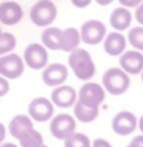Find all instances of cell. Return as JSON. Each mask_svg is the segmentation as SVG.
I'll list each match as a JSON object with an SVG mask.
<instances>
[{
    "label": "cell",
    "instance_id": "cell-13",
    "mask_svg": "<svg viewBox=\"0 0 143 147\" xmlns=\"http://www.w3.org/2000/svg\"><path fill=\"white\" fill-rule=\"evenodd\" d=\"M24 16L22 7L13 0H5L0 3V22L5 26H16Z\"/></svg>",
    "mask_w": 143,
    "mask_h": 147
},
{
    "label": "cell",
    "instance_id": "cell-37",
    "mask_svg": "<svg viewBox=\"0 0 143 147\" xmlns=\"http://www.w3.org/2000/svg\"><path fill=\"white\" fill-rule=\"evenodd\" d=\"M41 147H47V146H44V144H43V146H41Z\"/></svg>",
    "mask_w": 143,
    "mask_h": 147
},
{
    "label": "cell",
    "instance_id": "cell-36",
    "mask_svg": "<svg viewBox=\"0 0 143 147\" xmlns=\"http://www.w3.org/2000/svg\"><path fill=\"white\" fill-rule=\"evenodd\" d=\"M142 82H143V71H142Z\"/></svg>",
    "mask_w": 143,
    "mask_h": 147
},
{
    "label": "cell",
    "instance_id": "cell-31",
    "mask_svg": "<svg viewBox=\"0 0 143 147\" xmlns=\"http://www.w3.org/2000/svg\"><path fill=\"white\" fill-rule=\"evenodd\" d=\"M132 142L135 144V146H138V147H143V134H140V136H135L132 139Z\"/></svg>",
    "mask_w": 143,
    "mask_h": 147
},
{
    "label": "cell",
    "instance_id": "cell-9",
    "mask_svg": "<svg viewBox=\"0 0 143 147\" xmlns=\"http://www.w3.org/2000/svg\"><path fill=\"white\" fill-rule=\"evenodd\" d=\"M76 131V119L69 114H58L51 120V133L57 139H66Z\"/></svg>",
    "mask_w": 143,
    "mask_h": 147
},
{
    "label": "cell",
    "instance_id": "cell-17",
    "mask_svg": "<svg viewBox=\"0 0 143 147\" xmlns=\"http://www.w3.org/2000/svg\"><path fill=\"white\" fill-rule=\"evenodd\" d=\"M132 22V13L124 7H118L110 14V26L115 29V32H123L129 29Z\"/></svg>",
    "mask_w": 143,
    "mask_h": 147
},
{
    "label": "cell",
    "instance_id": "cell-4",
    "mask_svg": "<svg viewBox=\"0 0 143 147\" xmlns=\"http://www.w3.org/2000/svg\"><path fill=\"white\" fill-rule=\"evenodd\" d=\"M24 63L29 65L32 70H44L47 67L49 54L47 49L39 43H32L24 51Z\"/></svg>",
    "mask_w": 143,
    "mask_h": 147
},
{
    "label": "cell",
    "instance_id": "cell-15",
    "mask_svg": "<svg viewBox=\"0 0 143 147\" xmlns=\"http://www.w3.org/2000/svg\"><path fill=\"white\" fill-rule=\"evenodd\" d=\"M104 51L107 52L108 55H121L124 51H126V36L121 32H110L105 33L104 36Z\"/></svg>",
    "mask_w": 143,
    "mask_h": 147
},
{
    "label": "cell",
    "instance_id": "cell-23",
    "mask_svg": "<svg viewBox=\"0 0 143 147\" xmlns=\"http://www.w3.org/2000/svg\"><path fill=\"white\" fill-rule=\"evenodd\" d=\"M127 41L132 45V48H135L137 51L142 52L143 51V27L142 26H137L132 27L127 33Z\"/></svg>",
    "mask_w": 143,
    "mask_h": 147
},
{
    "label": "cell",
    "instance_id": "cell-14",
    "mask_svg": "<svg viewBox=\"0 0 143 147\" xmlns=\"http://www.w3.org/2000/svg\"><path fill=\"white\" fill-rule=\"evenodd\" d=\"M51 101L58 108H69L77 101V92L71 86H58L52 90Z\"/></svg>",
    "mask_w": 143,
    "mask_h": 147
},
{
    "label": "cell",
    "instance_id": "cell-24",
    "mask_svg": "<svg viewBox=\"0 0 143 147\" xmlns=\"http://www.w3.org/2000/svg\"><path fill=\"white\" fill-rule=\"evenodd\" d=\"M14 48H16V38H14V35L13 33L2 32V35H0V55L10 54Z\"/></svg>",
    "mask_w": 143,
    "mask_h": 147
},
{
    "label": "cell",
    "instance_id": "cell-30",
    "mask_svg": "<svg viewBox=\"0 0 143 147\" xmlns=\"http://www.w3.org/2000/svg\"><path fill=\"white\" fill-rule=\"evenodd\" d=\"M5 136H7V128H5V125L0 122V144L3 142Z\"/></svg>",
    "mask_w": 143,
    "mask_h": 147
},
{
    "label": "cell",
    "instance_id": "cell-6",
    "mask_svg": "<svg viewBox=\"0 0 143 147\" xmlns=\"http://www.w3.org/2000/svg\"><path fill=\"white\" fill-rule=\"evenodd\" d=\"M105 33H107V30H105L104 22H101L98 19H90L86 22H83L80 30H79L80 40L83 43H86V45H91V46L99 45L104 40Z\"/></svg>",
    "mask_w": 143,
    "mask_h": 147
},
{
    "label": "cell",
    "instance_id": "cell-25",
    "mask_svg": "<svg viewBox=\"0 0 143 147\" xmlns=\"http://www.w3.org/2000/svg\"><path fill=\"white\" fill-rule=\"evenodd\" d=\"M10 92V82L3 76H0V96H5Z\"/></svg>",
    "mask_w": 143,
    "mask_h": 147
},
{
    "label": "cell",
    "instance_id": "cell-18",
    "mask_svg": "<svg viewBox=\"0 0 143 147\" xmlns=\"http://www.w3.org/2000/svg\"><path fill=\"white\" fill-rule=\"evenodd\" d=\"M41 41L46 49L60 51L61 48V29L58 27H46L41 33Z\"/></svg>",
    "mask_w": 143,
    "mask_h": 147
},
{
    "label": "cell",
    "instance_id": "cell-1",
    "mask_svg": "<svg viewBox=\"0 0 143 147\" xmlns=\"http://www.w3.org/2000/svg\"><path fill=\"white\" fill-rule=\"evenodd\" d=\"M68 63H69V68L72 70V73L76 74V78L80 81H90L96 73L94 62H93L90 52L85 49L77 48L72 52H69Z\"/></svg>",
    "mask_w": 143,
    "mask_h": 147
},
{
    "label": "cell",
    "instance_id": "cell-3",
    "mask_svg": "<svg viewBox=\"0 0 143 147\" xmlns=\"http://www.w3.org/2000/svg\"><path fill=\"white\" fill-rule=\"evenodd\" d=\"M58 11L52 0H38L30 8V19L38 27H49L55 21Z\"/></svg>",
    "mask_w": 143,
    "mask_h": 147
},
{
    "label": "cell",
    "instance_id": "cell-12",
    "mask_svg": "<svg viewBox=\"0 0 143 147\" xmlns=\"http://www.w3.org/2000/svg\"><path fill=\"white\" fill-rule=\"evenodd\" d=\"M68 79V68L63 63H51L43 71V82L51 87L63 86V82Z\"/></svg>",
    "mask_w": 143,
    "mask_h": 147
},
{
    "label": "cell",
    "instance_id": "cell-38",
    "mask_svg": "<svg viewBox=\"0 0 143 147\" xmlns=\"http://www.w3.org/2000/svg\"><path fill=\"white\" fill-rule=\"evenodd\" d=\"M0 35H2V30H0Z\"/></svg>",
    "mask_w": 143,
    "mask_h": 147
},
{
    "label": "cell",
    "instance_id": "cell-22",
    "mask_svg": "<svg viewBox=\"0 0 143 147\" xmlns=\"http://www.w3.org/2000/svg\"><path fill=\"white\" fill-rule=\"evenodd\" d=\"M90 146H91V141L83 133H76L74 131L71 136H68L65 139V147H90Z\"/></svg>",
    "mask_w": 143,
    "mask_h": 147
},
{
    "label": "cell",
    "instance_id": "cell-39",
    "mask_svg": "<svg viewBox=\"0 0 143 147\" xmlns=\"http://www.w3.org/2000/svg\"><path fill=\"white\" fill-rule=\"evenodd\" d=\"M3 2H5V0H3Z\"/></svg>",
    "mask_w": 143,
    "mask_h": 147
},
{
    "label": "cell",
    "instance_id": "cell-7",
    "mask_svg": "<svg viewBox=\"0 0 143 147\" xmlns=\"http://www.w3.org/2000/svg\"><path fill=\"white\" fill-rule=\"evenodd\" d=\"M105 98V90L102 86L96 82H86L80 87L79 95H77V101L83 103L86 106H93V108H99L101 103Z\"/></svg>",
    "mask_w": 143,
    "mask_h": 147
},
{
    "label": "cell",
    "instance_id": "cell-33",
    "mask_svg": "<svg viewBox=\"0 0 143 147\" xmlns=\"http://www.w3.org/2000/svg\"><path fill=\"white\" fill-rule=\"evenodd\" d=\"M137 127H138V128H140V131L143 133V115H142L140 119H137Z\"/></svg>",
    "mask_w": 143,
    "mask_h": 147
},
{
    "label": "cell",
    "instance_id": "cell-20",
    "mask_svg": "<svg viewBox=\"0 0 143 147\" xmlns=\"http://www.w3.org/2000/svg\"><path fill=\"white\" fill-rule=\"evenodd\" d=\"M74 115L82 123H90V122L98 119L99 108H93V106H86L80 101H76L74 103Z\"/></svg>",
    "mask_w": 143,
    "mask_h": 147
},
{
    "label": "cell",
    "instance_id": "cell-28",
    "mask_svg": "<svg viewBox=\"0 0 143 147\" xmlns=\"http://www.w3.org/2000/svg\"><path fill=\"white\" fill-rule=\"evenodd\" d=\"M90 147H112V144L108 142L107 139L99 138V139H94V142H91V146H90Z\"/></svg>",
    "mask_w": 143,
    "mask_h": 147
},
{
    "label": "cell",
    "instance_id": "cell-11",
    "mask_svg": "<svg viewBox=\"0 0 143 147\" xmlns=\"http://www.w3.org/2000/svg\"><path fill=\"white\" fill-rule=\"evenodd\" d=\"M120 67L126 74H140L143 71V54L140 51H124L120 55Z\"/></svg>",
    "mask_w": 143,
    "mask_h": 147
},
{
    "label": "cell",
    "instance_id": "cell-16",
    "mask_svg": "<svg viewBox=\"0 0 143 147\" xmlns=\"http://www.w3.org/2000/svg\"><path fill=\"white\" fill-rule=\"evenodd\" d=\"M10 134L16 139H21L22 136H25L29 131L33 130V120L25 114H19L16 117H13V120L10 122Z\"/></svg>",
    "mask_w": 143,
    "mask_h": 147
},
{
    "label": "cell",
    "instance_id": "cell-32",
    "mask_svg": "<svg viewBox=\"0 0 143 147\" xmlns=\"http://www.w3.org/2000/svg\"><path fill=\"white\" fill-rule=\"evenodd\" d=\"M96 3H99V5H102V7H107V5H110L113 0H94Z\"/></svg>",
    "mask_w": 143,
    "mask_h": 147
},
{
    "label": "cell",
    "instance_id": "cell-8",
    "mask_svg": "<svg viewBox=\"0 0 143 147\" xmlns=\"http://www.w3.org/2000/svg\"><path fill=\"white\" fill-rule=\"evenodd\" d=\"M29 117L33 122H46L54 117V105L44 96L33 98L29 105Z\"/></svg>",
    "mask_w": 143,
    "mask_h": 147
},
{
    "label": "cell",
    "instance_id": "cell-26",
    "mask_svg": "<svg viewBox=\"0 0 143 147\" xmlns=\"http://www.w3.org/2000/svg\"><path fill=\"white\" fill-rule=\"evenodd\" d=\"M118 2H120L124 8H127V10H129V8H137L143 2V0H118Z\"/></svg>",
    "mask_w": 143,
    "mask_h": 147
},
{
    "label": "cell",
    "instance_id": "cell-10",
    "mask_svg": "<svg viewBox=\"0 0 143 147\" xmlns=\"http://www.w3.org/2000/svg\"><path fill=\"white\" fill-rule=\"evenodd\" d=\"M112 128L120 136L132 134L137 128V117L130 111H120L112 120Z\"/></svg>",
    "mask_w": 143,
    "mask_h": 147
},
{
    "label": "cell",
    "instance_id": "cell-21",
    "mask_svg": "<svg viewBox=\"0 0 143 147\" xmlns=\"http://www.w3.org/2000/svg\"><path fill=\"white\" fill-rule=\"evenodd\" d=\"M19 144H21V147H41L44 142H43L41 133H39V131H36L35 128H33V130L29 131L25 136L21 138Z\"/></svg>",
    "mask_w": 143,
    "mask_h": 147
},
{
    "label": "cell",
    "instance_id": "cell-34",
    "mask_svg": "<svg viewBox=\"0 0 143 147\" xmlns=\"http://www.w3.org/2000/svg\"><path fill=\"white\" fill-rule=\"evenodd\" d=\"M0 147H17L16 144H11V142H7V144H0Z\"/></svg>",
    "mask_w": 143,
    "mask_h": 147
},
{
    "label": "cell",
    "instance_id": "cell-27",
    "mask_svg": "<svg viewBox=\"0 0 143 147\" xmlns=\"http://www.w3.org/2000/svg\"><path fill=\"white\" fill-rule=\"evenodd\" d=\"M135 19H137V22L143 27V2L137 7V10H135Z\"/></svg>",
    "mask_w": 143,
    "mask_h": 147
},
{
    "label": "cell",
    "instance_id": "cell-5",
    "mask_svg": "<svg viewBox=\"0 0 143 147\" xmlns=\"http://www.w3.org/2000/svg\"><path fill=\"white\" fill-rule=\"evenodd\" d=\"M25 63H24L22 57L17 54H5L0 55V76H3L5 79H17L22 76Z\"/></svg>",
    "mask_w": 143,
    "mask_h": 147
},
{
    "label": "cell",
    "instance_id": "cell-29",
    "mask_svg": "<svg viewBox=\"0 0 143 147\" xmlns=\"http://www.w3.org/2000/svg\"><path fill=\"white\" fill-rule=\"evenodd\" d=\"M93 0H71V3L74 5L76 8H86Z\"/></svg>",
    "mask_w": 143,
    "mask_h": 147
},
{
    "label": "cell",
    "instance_id": "cell-19",
    "mask_svg": "<svg viewBox=\"0 0 143 147\" xmlns=\"http://www.w3.org/2000/svg\"><path fill=\"white\" fill-rule=\"evenodd\" d=\"M80 43V35L79 30L76 27H68V29L61 30V48L60 51L65 52H72L74 49L79 48Z\"/></svg>",
    "mask_w": 143,
    "mask_h": 147
},
{
    "label": "cell",
    "instance_id": "cell-2",
    "mask_svg": "<svg viewBox=\"0 0 143 147\" xmlns=\"http://www.w3.org/2000/svg\"><path fill=\"white\" fill-rule=\"evenodd\" d=\"M130 86V78L121 68H108L102 74V89L110 95H123Z\"/></svg>",
    "mask_w": 143,
    "mask_h": 147
},
{
    "label": "cell",
    "instance_id": "cell-35",
    "mask_svg": "<svg viewBox=\"0 0 143 147\" xmlns=\"http://www.w3.org/2000/svg\"><path fill=\"white\" fill-rule=\"evenodd\" d=\"M127 147H138V146H135V144H134V142H130V144H129V146H127Z\"/></svg>",
    "mask_w": 143,
    "mask_h": 147
}]
</instances>
